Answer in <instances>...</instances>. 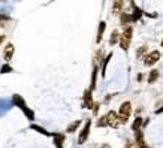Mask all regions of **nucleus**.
<instances>
[{
  "instance_id": "nucleus-1",
  "label": "nucleus",
  "mask_w": 163,
  "mask_h": 148,
  "mask_svg": "<svg viewBox=\"0 0 163 148\" xmlns=\"http://www.w3.org/2000/svg\"><path fill=\"white\" fill-rule=\"evenodd\" d=\"M12 102H14V105H17V106H20V108L23 109V112L27 115V118H29V120H35V112L32 111V109H29V108L26 106V102H24V99H23L20 94H14Z\"/></svg>"
},
{
  "instance_id": "nucleus-2",
  "label": "nucleus",
  "mask_w": 163,
  "mask_h": 148,
  "mask_svg": "<svg viewBox=\"0 0 163 148\" xmlns=\"http://www.w3.org/2000/svg\"><path fill=\"white\" fill-rule=\"evenodd\" d=\"M130 114H132V105H130V102H123L121 106H120V111H118V114H117L121 124H124V123L129 121Z\"/></svg>"
},
{
  "instance_id": "nucleus-3",
  "label": "nucleus",
  "mask_w": 163,
  "mask_h": 148,
  "mask_svg": "<svg viewBox=\"0 0 163 148\" xmlns=\"http://www.w3.org/2000/svg\"><path fill=\"white\" fill-rule=\"evenodd\" d=\"M132 33H133V29H132V27H126V29H124V32L120 35V46H121L124 51H127V49H129V46H130Z\"/></svg>"
},
{
  "instance_id": "nucleus-4",
  "label": "nucleus",
  "mask_w": 163,
  "mask_h": 148,
  "mask_svg": "<svg viewBox=\"0 0 163 148\" xmlns=\"http://www.w3.org/2000/svg\"><path fill=\"white\" fill-rule=\"evenodd\" d=\"M105 117V123H106V126H109V127H112V129H117L121 123H120V120H118V115H117V112L114 111H109L106 115H103Z\"/></svg>"
},
{
  "instance_id": "nucleus-5",
  "label": "nucleus",
  "mask_w": 163,
  "mask_h": 148,
  "mask_svg": "<svg viewBox=\"0 0 163 148\" xmlns=\"http://www.w3.org/2000/svg\"><path fill=\"white\" fill-rule=\"evenodd\" d=\"M90 127H91V121H90V120H87V121H85V124H84V127H82L81 133H80L78 144H84V142L87 141V138H88V133H90Z\"/></svg>"
},
{
  "instance_id": "nucleus-6",
  "label": "nucleus",
  "mask_w": 163,
  "mask_h": 148,
  "mask_svg": "<svg viewBox=\"0 0 163 148\" xmlns=\"http://www.w3.org/2000/svg\"><path fill=\"white\" fill-rule=\"evenodd\" d=\"M159 58H160V52H159V51H153V52H150V54L145 57L144 65H145V66H153V65H156V63L159 61Z\"/></svg>"
},
{
  "instance_id": "nucleus-7",
  "label": "nucleus",
  "mask_w": 163,
  "mask_h": 148,
  "mask_svg": "<svg viewBox=\"0 0 163 148\" xmlns=\"http://www.w3.org/2000/svg\"><path fill=\"white\" fill-rule=\"evenodd\" d=\"M14 52H15V46H14L12 43H8V45L5 46V51H3V57H5V60L9 61V60L12 58Z\"/></svg>"
},
{
  "instance_id": "nucleus-8",
  "label": "nucleus",
  "mask_w": 163,
  "mask_h": 148,
  "mask_svg": "<svg viewBox=\"0 0 163 148\" xmlns=\"http://www.w3.org/2000/svg\"><path fill=\"white\" fill-rule=\"evenodd\" d=\"M84 108H87V109L93 108V97H91L90 90H85V93H84Z\"/></svg>"
},
{
  "instance_id": "nucleus-9",
  "label": "nucleus",
  "mask_w": 163,
  "mask_h": 148,
  "mask_svg": "<svg viewBox=\"0 0 163 148\" xmlns=\"http://www.w3.org/2000/svg\"><path fill=\"white\" fill-rule=\"evenodd\" d=\"M135 133H136V144H135V145H138V148H147L145 141H144V135H142V132L138 130V132H135Z\"/></svg>"
},
{
  "instance_id": "nucleus-10",
  "label": "nucleus",
  "mask_w": 163,
  "mask_h": 148,
  "mask_svg": "<svg viewBox=\"0 0 163 148\" xmlns=\"http://www.w3.org/2000/svg\"><path fill=\"white\" fill-rule=\"evenodd\" d=\"M63 142H64V135L55 133V135H54V144H55V148H63Z\"/></svg>"
},
{
  "instance_id": "nucleus-11",
  "label": "nucleus",
  "mask_w": 163,
  "mask_h": 148,
  "mask_svg": "<svg viewBox=\"0 0 163 148\" xmlns=\"http://www.w3.org/2000/svg\"><path fill=\"white\" fill-rule=\"evenodd\" d=\"M105 27H106V24L102 21L100 24H99V30H97V37H96V42L97 43H100V40H102V37H103V32H105Z\"/></svg>"
},
{
  "instance_id": "nucleus-12",
  "label": "nucleus",
  "mask_w": 163,
  "mask_h": 148,
  "mask_svg": "<svg viewBox=\"0 0 163 148\" xmlns=\"http://www.w3.org/2000/svg\"><path fill=\"white\" fill-rule=\"evenodd\" d=\"M130 17H132V21L135 23V21H138V20L142 17V11H141L139 8H135V11H133V14H132Z\"/></svg>"
},
{
  "instance_id": "nucleus-13",
  "label": "nucleus",
  "mask_w": 163,
  "mask_h": 148,
  "mask_svg": "<svg viewBox=\"0 0 163 148\" xmlns=\"http://www.w3.org/2000/svg\"><path fill=\"white\" fill-rule=\"evenodd\" d=\"M141 124H142V118H141V117H136V120H135L133 124H132V130H135V132L141 130Z\"/></svg>"
},
{
  "instance_id": "nucleus-14",
  "label": "nucleus",
  "mask_w": 163,
  "mask_h": 148,
  "mask_svg": "<svg viewBox=\"0 0 163 148\" xmlns=\"http://www.w3.org/2000/svg\"><path fill=\"white\" fill-rule=\"evenodd\" d=\"M130 21H132V17H130V14H124V12H123L121 15H120V23H121V24H124V26H126V24H129Z\"/></svg>"
},
{
  "instance_id": "nucleus-15",
  "label": "nucleus",
  "mask_w": 163,
  "mask_h": 148,
  "mask_svg": "<svg viewBox=\"0 0 163 148\" xmlns=\"http://www.w3.org/2000/svg\"><path fill=\"white\" fill-rule=\"evenodd\" d=\"M80 124H81V121H80V120L74 121L72 124H69V127H67V132H69V133H74V132H75V130L80 127Z\"/></svg>"
},
{
  "instance_id": "nucleus-16",
  "label": "nucleus",
  "mask_w": 163,
  "mask_h": 148,
  "mask_svg": "<svg viewBox=\"0 0 163 148\" xmlns=\"http://www.w3.org/2000/svg\"><path fill=\"white\" fill-rule=\"evenodd\" d=\"M157 78H159V71H151L150 75H148V82L153 84V82H156Z\"/></svg>"
},
{
  "instance_id": "nucleus-17",
  "label": "nucleus",
  "mask_w": 163,
  "mask_h": 148,
  "mask_svg": "<svg viewBox=\"0 0 163 148\" xmlns=\"http://www.w3.org/2000/svg\"><path fill=\"white\" fill-rule=\"evenodd\" d=\"M32 129H33V130H36V132H39V133H42V135H45V136H49V135H51L49 132H46L45 129H42L41 126H36V124H33V126H32Z\"/></svg>"
},
{
  "instance_id": "nucleus-18",
  "label": "nucleus",
  "mask_w": 163,
  "mask_h": 148,
  "mask_svg": "<svg viewBox=\"0 0 163 148\" xmlns=\"http://www.w3.org/2000/svg\"><path fill=\"white\" fill-rule=\"evenodd\" d=\"M118 39H120V33H118L117 30H114V32H112V35H111V39H109V43H111V45H114Z\"/></svg>"
},
{
  "instance_id": "nucleus-19",
  "label": "nucleus",
  "mask_w": 163,
  "mask_h": 148,
  "mask_svg": "<svg viewBox=\"0 0 163 148\" xmlns=\"http://www.w3.org/2000/svg\"><path fill=\"white\" fill-rule=\"evenodd\" d=\"M112 57V54L109 52L106 57H105V60H103V66H102V75L105 76V71H106V66H108V63H109V58Z\"/></svg>"
},
{
  "instance_id": "nucleus-20",
  "label": "nucleus",
  "mask_w": 163,
  "mask_h": 148,
  "mask_svg": "<svg viewBox=\"0 0 163 148\" xmlns=\"http://www.w3.org/2000/svg\"><path fill=\"white\" fill-rule=\"evenodd\" d=\"M123 2H115L114 5H112V11H114V14H118L120 11H121V8H123Z\"/></svg>"
},
{
  "instance_id": "nucleus-21",
  "label": "nucleus",
  "mask_w": 163,
  "mask_h": 148,
  "mask_svg": "<svg viewBox=\"0 0 163 148\" xmlns=\"http://www.w3.org/2000/svg\"><path fill=\"white\" fill-rule=\"evenodd\" d=\"M145 52H147V46L144 45V46H141V48H139V49L136 51V57H138V58H141V57H142V55H144Z\"/></svg>"
},
{
  "instance_id": "nucleus-22",
  "label": "nucleus",
  "mask_w": 163,
  "mask_h": 148,
  "mask_svg": "<svg viewBox=\"0 0 163 148\" xmlns=\"http://www.w3.org/2000/svg\"><path fill=\"white\" fill-rule=\"evenodd\" d=\"M9 72H12V68H11L9 65H5V66H2V69H0V74H9Z\"/></svg>"
},
{
  "instance_id": "nucleus-23",
  "label": "nucleus",
  "mask_w": 163,
  "mask_h": 148,
  "mask_svg": "<svg viewBox=\"0 0 163 148\" xmlns=\"http://www.w3.org/2000/svg\"><path fill=\"white\" fill-rule=\"evenodd\" d=\"M97 126H99V127H105V126H106V123H105V117H102V118L97 121Z\"/></svg>"
},
{
  "instance_id": "nucleus-24",
  "label": "nucleus",
  "mask_w": 163,
  "mask_h": 148,
  "mask_svg": "<svg viewBox=\"0 0 163 148\" xmlns=\"http://www.w3.org/2000/svg\"><path fill=\"white\" fill-rule=\"evenodd\" d=\"M126 148H138V147L135 145V142H127V144H126Z\"/></svg>"
},
{
  "instance_id": "nucleus-25",
  "label": "nucleus",
  "mask_w": 163,
  "mask_h": 148,
  "mask_svg": "<svg viewBox=\"0 0 163 148\" xmlns=\"http://www.w3.org/2000/svg\"><path fill=\"white\" fill-rule=\"evenodd\" d=\"M9 18L6 17V15H0V24H2V21H8Z\"/></svg>"
},
{
  "instance_id": "nucleus-26",
  "label": "nucleus",
  "mask_w": 163,
  "mask_h": 148,
  "mask_svg": "<svg viewBox=\"0 0 163 148\" xmlns=\"http://www.w3.org/2000/svg\"><path fill=\"white\" fill-rule=\"evenodd\" d=\"M162 112H163V106L159 108V109H156V114H162Z\"/></svg>"
},
{
  "instance_id": "nucleus-27",
  "label": "nucleus",
  "mask_w": 163,
  "mask_h": 148,
  "mask_svg": "<svg viewBox=\"0 0 163 148\" xmlns=\"http://www.w3.org/2000/svg\"><path fill=\"white\" fill-rule=\"evenodd\" d=\"M3 40H5V36H3V35H0V45L3 43Z\"/></svg>"
},
{
  "instance_id": "nucleus-28",
  "label": "nucleus",
  "mask_w": 163,
  "mask_h": 148,
  "mask_svg": "<svg viewBox=\"0 0 163 148\" xmlns=\"http://www.w3.org/2000/svg\"><path fill=\"white\" fill-rule=\"evenodd\" d=\"M102 148H109V145H103V147Z\"/></svg>"
},
{
  "instance_id": "nucleus-29",
  "label": "nucleus",
  "mask_w": 163,
  "mask_h": 148,
  "mask_svg": "<svg viewBox=\"0 0 163 148\" xmlns=\"http://www.w3.org/2000/svg\"><path fill=\"white\" fill-rule=\"evenodd\" d=\"M162 46H163V40H162Z\"/></svg>"
}]
</instances>
